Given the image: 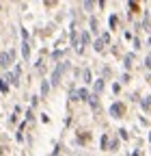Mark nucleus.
I'll list each match as a JSON object with an SVG mask.
<instances>
[{
	"mask_svg": "<svg viewBox=\"0 0 151 156\" xmlns=\"http://www.w3.org/2000/svg\"><path fill=\"white\" fill-rule=\"evenodd\" d=\"M123 111H125V106L121 104V102H115L110 106V113H112V117H123Z\"/></svg>",
	"mask_w": 151,
	"mask_h": 156,
	"instance_id": "obj_1",
	"label": "nucleus"
},
{
	"mask_svg": "<svg viewBox=\"0 0 151 156\" xmlns=\"http://www.w3.org/2000/svg\"><path fill=\"white\" fill-rule=\"evenodd\" d=\"M22 56L28 61V56H30V46H28V41H24V44H22Z\"/></svg>",
	"mask_w": 151,
	"mask_h": 156,
	"instance_id": "obj_2",
	"label": "nucleus"
},
{
	"mask_svg": "<svg viewBox=\"0 0 151 156\" xmlns=\"http://www.w3.org/2000/svg\"><path fill=\"white\" fill-rule=\"evenodd\" d=\"M9 58H11V56H9L7 52L0 54V61H2V69H7V67H9Z\"/></svg>",
	"mask_w": 151,
	"mask_h": 156,
	"instance_id": "obj_3",
	"label": "nucleus"
},
{
	"mask_svg": "<svg viewBox=\"0 0 151 156\" xmlns=\"http://www.w3.org/2000/svg\"><path fill=\"white\" fill-rule=\"evenodd\" d=\"M76 95H78V100H89V91H86V89H78V93H76Z\"/></svg>",
	"mask_w": 151,
	"mask_h": 156,
	"instance_id": "obj_4",
	"label": "nucleus"
},
{
	"mask_svg": "<svg viewBox=\"0 0 151 156\" xmlns=\"http://www.w3.org/2000/svg\"><path fill=\"white\" fill-rule=\"evenodd\" d=\"M104 44H106V41L99 37V39H95V44H93V46H95V50H97V52H102V50H104Z\"/></svg>",
	"mask_w": 151,
	"mask_h": 156,
	"instance_id": "obj_5",
	"label": "nucleus"
},
{
	"mask_svg": "<svg viewBox=\"0 0 151 156\" xmlns=\"http://www.w3.org/2000/svg\"><path fill=\"white\" fill-rule=\"evenodd\" d=\"M48 91H50V83H48V80H43V83H41V93H43V95H48Z\"/></svg>",
	"mask_w": 151,
	"mask_h": 156,
	"instance_id": "obj_6",
	"label": "nucleus"
},
{
	"mask_svg": "<svg viewBox=\"0 0 151 156\" xmlns=\"http://www.w3.org/2000/svg\"><path fill=\"white\" fill-rule=\"evenodd\" d=\"M110 150H112V152L119 150V139H112V141H110Z\"/></svg>",
	"mask_w": 151,
	"mask_h": 156,
	"instance_id": "obj_7",
	"label": "nucleus"
},
{
	"mask_svg": "<svg viewBox=\"0 0 151 156\" xmlns=\"http://www.w3.org/2000/svg\"><path fill=\"white\" fill-rule=\"evenodd\" d=\"M80 41H82V44H89V41H91V39H89V33H82V37H80Z\"/></svg>",
	"mask_w": 151,
	"mask_h": 156,
	"instance_id": "obj_8",
	"label": "nucleus"
},
{
	"mask_svg": "<svg viewBox=\"0 0 151 156\" xmlns=\"http://www.w3.org/2000/svg\"><path fill=\"white\" fill-rule=\"evenodd\" d=\"M102 147H104V150L108 147V134H104V136H102Z\"/></svg>",
	"mask_w": 151,
	"mask_h": 156,
	"instance_id": "obj_9",
	"label": "nucleus"
},
{
	"mask_svg": "<svg viewBox=\"0 0 151 156\" xmlns=\"http://www.w3.org/2000/svg\"><path fill=\"white\" fill-rule=\"evenodd\" d=\"M115 26H117V15H112L110 17V28H115Z\"/></svg>",
	"mask_w": 151,
	"mask_h": 156,
	"instance_id": "obj_10",
	"label": "nucleus"
},
{
	"mask_svg": "<svg viewBox=\"0 0 151 156\" xmlns=\"http://www.w3.org/2000/svg\"><path fill=\"white\" fill-rule=\"evenodd\" d=\"M102 89H104V83L97 80V83H95V91H102Z\"/></svg>",
	"mask_w": 151,
	"mask_h": 156,
	"instance_id": "obj_11",
	"label": "nucleus"
},
{
	"mask_svg": "<svg viewBox=\"0 0 151 156\" xmlns=\"http://www.w3.org/2000/svg\"><path fill=\"white\" fill-rule=\"evenodd\" d=\"M84 83H91V72H89V69L84 72Z\"/></svg>",
	"mask_w": 151,
	"mask_h": 156,
	"instance_id": "obj_12",
	"label": "nucleus"
},
{
	"mask_svg": "<svg viewBox=\"0 0 151 156\" xmlns=\"http://www.w3.org/2000/svg\"><path fill=\"white\" fill-rule=\"evenodd\" d=\"M119 132H121V134H119V136H121V139H127V130H125V128H121Z\"/></svg>",
	"mask_w": 151,
	"mask_h": 156,
	"instance_id": "obj_13",
	"label": "nucleus"
},
{
	"mask_svg": "<svg viewBox=\"0 0 151 156\" xmlns=\"http://www.w3.org/2000/svg\"><path fill=\"white\" fill-rule=\"evenodd\" d=\"M7 91H9V85H7V80L2 78V93H7Z\"/></svg>",
	"mask_w": 151,
	"mask_h": 156,
	"instance_id": "obj_14",
	"label": "nucleus"
},
{
	"mask_svg": "<svg viewBox=\"0 0 151 156\" xmlns=\"http://www.w3.org/2000/svg\"><path fill=\"white\" fill-rule=\"evenodd\" d=\"M127 7H129V9H132V11H138V5H136V2H129V5H127Z\"/></svg>",
	"mask_w": 151,
	"mask_h": 156,
	"instance_id": "obj_15",
	"label": "nucleus"
},
{
	"mask_svg": "<svg viewBox=\"0 0 151 156\" xmlns=\"http://www.w3.org/2000/svg\"><path fill=\"white\" fill-rule=\"evenodd\" d=\"M145 65H147V67L151 69V56H149V58H147V61H145Z\"/></svg>",
	"mask_w": 151,
	"mask_h": 156,
	"instance_id": "obj_16",
	"label": "nucleus"
}]
</instances>
